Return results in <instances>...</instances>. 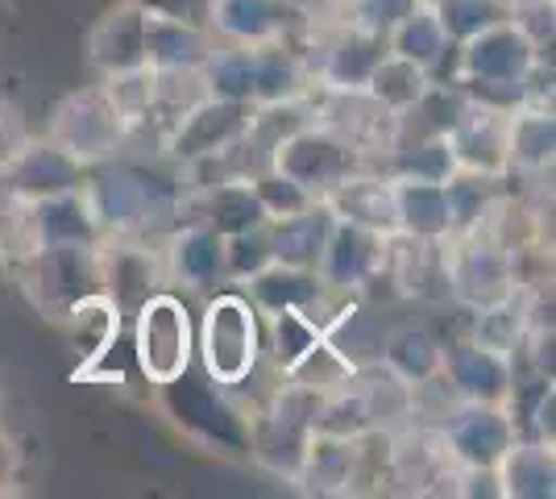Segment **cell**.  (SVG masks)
Masks as SVG:
<instances>
[{
  "mask_svg": "<svg viewBox=\"0 0 556 499\" xmlns=\"http://www.w3.org/2000/svg\"><path fill=\"white\" fill-rule=\"evenodd\" d=\"M270 166L282 175H291L300 188H307L316 200H325L337 184H345L353 171H362L366 154L349 142L345 134H337L325 121H307L291 138H282L270 154Z\"/></svg>",
  "mask_w": 556,
  "mask_h": 499,
  "instance_id": "9",
  "label": "cell"
},
{
  "mask_svg": "<svg viewBox=\"0 0 556 499\" xmlns=\"http://www.w3.org/2000/svg\"><path fill=\"white\" fill-rule=\"evenodd\" d=\"M303 17L287 0H212L208 34L232 47H266V42H295Z\"/></svg>",
  "mask_w": 556,
  "mask_h": 499,
  "instance_id": "17",
  "label": "cell"
},
{
  "mask_svg": "<svg viewBox=\"0 0 556 499\" xmlns=\"http://www.w3.org/2000/svg\"><path fill=\"white\" fill-rule=\"evenodd\" d=\"M134 366L150 387L179 379L187 366H195V316L184 296L159 287L134 312Z\"/></svg>",
  "mask_w": 556,
  "mask_h": 499,
  "instance_id": "7",
  "label": "cell"
},
{
  "mask_svg": "<svg viewBox=\"0 0 556 499\" xmlns=\"http://www.w3.org/2000/svg\"><path fill=\"white\" fill-rule=\"evenodd\" d=\"M141 13L150 17H175V22H191V25H208V9L212 0H134Z\"/></svg>",
  "mask_w": 556,
  "mask_h": 499,
  "instance_id": "46",
  "label": "cell"
},
{
  "mask_svg": "<svg viewBox=\"0 0 556 499\" xmlns=\"http://www.w3.org/2000/svg\"><path fill=\"white\" fill-rule=\"evenodd\" d=\"M540 59H544V50H535L507 17L457 47L453 79L462 84L473 104L510 113L523 104V84Z\"/></svg>",
  "mask_w": 556,
  "mask_h": 499,
  "instance_id": "2",
  "label": "cell"
},
{
  "mask_svg": "<svg viewBox=\"0 0 556 499\" xmlns=\"http://www.w3.org/2000/svg\"><path fill=\"white\" fill-rule=\"evenodd\" d=\"M84 59L96 72V79H113L146 67V13L134 0H116L104 9V17L88 29Z\"/></svg>",
  "mask_w": 556,
  "mask_h": 499,
  "instance_id": "18",
  "label": "cell"
},
{
  "mask_svg": "<svg viewBox=\"0 0 556 499\" xmlns=\"http://www.w3.org/2000/svg\"><path fill=\"white\" fill-rule=\"evenodd\" d=\"M113 100L121 104V113L129 117L134 129H141L150 113H154V72L150 67H141V72H129V75H113V79H100Z\"/></svg>",
  "mask_w": 556,
  "mask_h": 499,
  "instance_id": "42",
  "label": "cell"
},
{
  "mask_svg": "<svg viewBox=\"0 0 556 499\" xmlns=\"http://www.w3.org/2000/svg\"><path fill=\"white\" fill-rule=\"evenodd\" d=\"M457 171H478V175H503L510 179L507 166V113L473 104L462 113V121L444 134Z\"/></svg>",
  "mask_w": 556,
  "mask_h": 499,
  "instance_id": "21",
  "label": "cell"
},
{
  "mask_svg": "<svg viewBox=\"0 0 556 499\" xmlns=\"http://www.w3.org/2000/svg\"><path fill=\"white\" fill-rule=\"evenodd\" d=\"M159 400L170 425L184 428L191 441L208 446L212 453H250V412L232 404L229 391L216 387L204 371L195 375L187 366L179 379L159 387Z\"/></svg>",
  "mask_w": 556,
  "mask_h": 499,
  "instance_id": "6",
  "label": "cell"
},
{
  "mask_svg": "<svg viewBox=\"0 0 556 499\" xmlns=\"http://www.w3.org/2000/svg\"><path fill=\"white\" fill-rule=\"evenodd\" d=\"M96 250H100V291L121 309V316H134L141 300H150L166 284L163 246H150L141 234H104Z\"/></svg>",
  "mask_w": 556,
  "mask_h": 499,
  "instance_id": "13",
  "label": "cell"
},
{
  "mask_svg": "<svg viewBox=\"0 0 556 499\" xmlns=\"http://www.w3.org/2000/svg\"><path fill=\"white\" fill-rule=\"evenodd\" d=\"M387 50H391V54H403V59H412L416 67H424V72L437 79V72L444 67V59L457 50V42L444 34L437 9H432L428 0H419L416 9L387 34Z\"/></svg>",
  "mask_w": 556,
  "mask_h": 499,
  "instance_id": "32",
  "label": "cell"
},
{
  "mask_svg": "<svg viewBox=\"0 0 556 499\" xmlns=\"http://www.w3.org/2000/svg\"><path fill=\"white\" fill-rule=\"evenodd\" d=\"M25 142H29V129H25L22 109L0 96V175L17 163V154L25 150Z\"/></svg>",
  "mask_w": 556,
  "mask_h": 499,
  "instance_id": "45",
  "label": "cell"
},
{
  "mask_svg": "<svg viewBox=\"0 0 556 499\" xmlns=\"http://www.w3.org/2000/svg\"><path fill=\"white\" fill-rule=\"evenodd\" d=\"M216 38L208 25L175 22V17H150L146 13V67L154 72H195Z\"/></svg>",
  "mask_w": 556,
  "mask_h": 499,
  "instance_id": "31",
  "label": "cell"
},
{
  "mask_svg": "<svg viewBox=\"0 0 556 499\" xmlns=\"http://www.w3.org/2000/svg\"><path fill=\"white\" fill-rule=\"evenodd\" d=\"M515 437L523 433L507 404H457L444 412L441 453L457 471H494Z\"/></svg>",
  "mask_w": 556,
  "mask_h": 499,
  "instance_id": "12",
  "label": "cell"
},
{
  "mask_svg": "<svg viewBox=\"0 0 556 499\" xmlns=\"http://www.w3.org/2000/svg\"><path fill=\"white\" fill-rule=\"evenodd\" d=\"M275 262V241H270V225H257V229H245V234H232L225 238V279L229 284H245L254 279L262 266Z\"/></svg>",
  "mask_w": 556,
  "mask_h": 499,
  "instance_id": "41",
  "label": "cell"
},
{
  "mask_svg": "<svg viewBox=\"0 0 556 499\" xmlns=\"http://www.w3.org/2000/svg\"><path fill=\"white\" fill-rule=\"evenodd\" d=\"M320 337H325V325L316 316H307L300 309L270 312L266 316V329H262V354H270L278 375H287Z\"/></svg>",
  "mask_w": 556,
  "mask_h": 499,
  "instance_id": "36",
  "label": "cell"
},
{
  "mask_svg": "<svg viewBox=\"0 0 556 499\" xmlns=\"http://www.w3.org/2000/svg\"><path fill=\"white\" fill-rule=\"evenodd\" d=\"M444 362V341L432 329L424 325H403V329H391L378 346V366L399 379L403 387H424L441 375Z\"/></svg>",
  "mask_w": 556,
  "mask_h": 499,
  "instance_id": "28",
  "label": "cell"
},
{
  "mask_svg": "<svg viewBox=\"0 0 556 499\" xmlns=\"http://www.w3.org/2000/svg\"><path fill=\"white\" fill-rule=\"evenodd\" d=\"M195 362L225 391L250 383L262 362V312L245 291H212L195 325Z\"/></svg>",
  "mask_w": 556,
  "mask_h": 499,
  "instance_id": "3",
  "label": "cell"
},
{
  "mask_svg": "<svg viewBox=\"0 0 556 499\" xmlns=\"http://www.w3.org/2000/svg\"><path fill=\"white\" fill-rule=\"evenodd\" d=\"M163 266L170 284L187 291H216L225 279V238L204 221H179L163 238Z\"/></svg>",
  "mask_w": 556,
  "mask_h": 499,
  "instance_id": "19",
  "label": "cell"
},
{
  "mask_svg": "<svg viewBox=\"0 0 556 499\" xmlns=\"http://www.w3.org/2000/svg\"><path fill=\"white\" fill-rule=\"evenodd\" d=\"M532 437L535 441H544V446H556V387L553 379L540 383V391H535V404H532Z\"/></svg>",
  "mask_w": 556,
  "mask_h": 499,
  "instance_id": "47",
  "label": "cell"
},
{
  "mask_svg": "<svg viewBox=\"0 0 556 499\" xmlns=\"http://www.w3.org/2000/svg\"><path fill=\"white\" fill-rule=\"evenodd\" d=\"M17 478H22V450H17V441L0 428V496L17 491Z\"/></svg>",
  "mask_w": 556,
  "mask_h": 499,
  "instance_id": "48",
  "label": "cell"
},
{
  "mask_svg": "<svg viewBox=\"0 0 556 499\" xmlns=\"http://www.w3.org/2000/svg\"><path fill=\"white\" fill-rule=\"evenodd\" d=\"M332 221H337V216H332V209H328L325 200L307 204L303 213L287 216V221H275V225H270L275 259L291 262V266H307V271H316V262H320V250H325Z\"/></svg>",
  "mask_w": 556,
  "mask_h": 499,
  "instance_id": "33",
  "label": "cell"
},
{
  "mask_svg": "<svg viewBox=\"0 0 556 499\" xmlns=\"http://www.w3.org/2000/svg\"><path fill=\"white\" fill-rule=\"evenodd\" d=\"M88 179V166L75 163L63 146L50 138H29L17 163L0 175L4 191H13L17 200H47V196H63V191H79Z\"/></svg>",
  "mask_w": 556,
  "mask_h": 499,
  "instance_id": "20",
  "label": "cell"
},
{
  "mask_svg": "<svg viewBox=\"0 0 556 499\" xmlns=\"http://www.w3.org/2000/svg\"><path fill=\"white\" fill-rule=\"evenodd\" d=\"M382 59H387V38H382V34L337 17V22L320 34L316 54H307V67H312L316 92L353 96V92H366L374 67H378Z\"/></svg>",
  "mask_w": 556,
  "mask_h": 499,
  "instance_id": "11",
  "label": "cell"
},
{
  "mask_svg": "<svg viewBox=\"0 0 556 499\" xmlns=\"http://www.w3.org/2000/svg\"><path fill=\"white\" fill-rule=\"evenodd\" d=\"M84 196L92 204L96 221L104 234H141L150 238L159 225L179 221V196H184V175L175 171H154L146 163H125L121 154L100 166H88Z\"/></svg>",
  "mask_w": 556,
  "mask_h": 499,
  "instance_id": "1",
  "label": "cell"
},
{
  "mask_svg": "<svg viewBox=\"0 0 556 499\" xmlns=\"http://www.w3.org/2000/svg\"><path fill=\"white\" fill-rule=\"evenodd\" d=\"M241 287H245V300H250L262 316L282 312V309H300V312H307V316H316L320 325L349 300L341 291H332L316 271L291 266V262H278V259L270 262V266H262L254 279H245Z\"/></svg>",
  "mask_w": 556,
  "mask_h": 499,
  "instance_id": "16",
  "label": "cell"
},
{
  "mask_svg": "<svg viewBox=\"0 0 556 499\" xmlns=\"http://www.w3.org/2000/svg\"><path fill=\"white\" fill-rule=\"evenodd\" d=\"M432 9H437V17H441L444 34H448L457 47L469 42L473 34H482V29L510 17V4H503V0H432Z\"/></svg>",
  "mask_w": 556,
  "mask_h": 499,
  "instance_id": "39",
  "label": "cell"
},
{
  "mask_svg": "<svg viewBox=\"0 0 556 499\" xmlns=\"http://www.w3.org/2000/svg\"><path fill=\"white\" fill-rule=\"evenodd\" d=\"M428 84H432V75L424 72V67H416L412 59H403V54H391V50H387V59L374 67L370 84H366V96H370L382 113L407 117V113L419 104V96L428 92Z\"/></svg>",
  "mask_w": 556,
  "mask_h": 499,
  "instance_id": "34",
  "label": "cell"
},
{
  "mask_svg": "<svg viewBox=\"0 0 556 499\" xmlns=\"http://www.w3.org/2000/svg\"><path fill=\"white\" fill-rule=\"evenodd\" d=\"M416 4L419 0H341V13H337V17H345V22L362 25V29H374V34L387 38Z\"/></svg>",
  "mask_w": 556,
  "mask_h": 499,
  "instance_id": "43",
  "label": "cell"
},
{
  "mask_svg": "<svg viewBox=\"0 0 556 499\" xmlns=\"http://www.w3.org/2000/svg\"><path fill=\"white\" fill-rule=\"evenodd\" d=\"M250 184L257 191V204H262V213L266 221L275 225V221H287V216L303 213L307 204H316V196L307 188H300L291 175H282L278 166H262L257 175H250Z\"/></svg>",
  "mask_w": 556,
  "mask_h": 499,
  "instance_id": "40",
  "label": "cell"
},
{
  "mask_svg": "<svg viewBox=\"0 0 556 499\" xmlns=\"http://www.w3.org/2000/svg\"><path fill=\"white\" fill-rule=\"evenodd\" d=\"M387 254H391V234L337 216L316 262V275L341 296H362L366 287L387 279Z\"/></svg>",
  "mask_w": 556,
  "mask_h": 499,
  "instance_id": "14",
  "label": "cell"
},
{
  "mask_svg": "<svg viewBox=\"0 0 556 499\" xmlns=\"http://www.w3.org/2000/svg\"><path fill=\"white\" fill-rule=\"evenodd\" d=\"M510 22H515V29H519L535 50H553V34H556L553 0H515V4H510Z\"/></svg>",
  "mask_w": 556,
  "mask_h": 499,
  "instance_id": "44",
  "label": "cell"
},
{
  "mask_svg": "<svg viewBox=\"0 0 556 499\" xmlns=\"http://www.w3.org/2000/svg\"><path fill=\"white\" fill-rule=\"evenodd\" d=\"M282 379L303 387V391H312V396H328V391H337V387H345V383L357 379V366H353L328 337H320Z\"/></svg>",
  "mask_w": 556,
  "mask_h": 499,
  "instance_id": "38",
  "label": "cell"
},
{
  "mask_svg": "<svg viewBox=\"0 0 556 499\" xmlns=\"http://www.w3.org/2000/svg\"><path fill=\"white\" fill-rule=\"evenodd\" d=\"M391 196H394V234H407V238H424V241H444L453 234L444 184L391 175Z\"/></svg>",
  "mask_w": 556,
  "mask_h": 499,
  "instance_id": "25",
  "label": "cell"
},
{
  "mask_svg": "<svg viewBox=\"0 0 556 499\" xmlns=\"http://www.w3.org/2000/svg\"><path fill=\"white\" fill-rule=\"evenodd\" d=\"M134 125L121 113V104L113 100V92L104 84H88V88H75L67 92L54 113H50L47 138L54 146H63L75 163L100 166L125 154L134 142Z\"/></svg>",
  "mask_w": 556,
  "mask_h": 499,
  "instance_id": "5",
  "label": "cell"
},
{
  "mask_svg": "<svg viewBox=\"0 0 556 499\" xmlns=\"http://www.w3.org/2000/svg\"><path fill=\"white\" fill-rule=\"evenodd\" d=\"M362 478H366V450H362V441H341V437L312 433V441L303 450L300 475H295V483H303V491L349 496V491H357Z\"/></svg>",
  "mask_w": 556,
  "mask_h": 499,
  "instance_id": "23",
  "label": "cell"
},
{
  "mask_svg": "<svg viewBox=\"0 0 556 499\" xmlns=\"http://www.w3.org/2000/svg\"><path fill=\"white\" fill-rule=\"evenodd\" d=\"M29 238H34V250H42V246H96L104 238V229H100L92 204L79 188L63 191V196H47V200H29Z\"/></svg>",
  "mask_w": 556,
  "mask_h": 499,
  "instance_id": "24",
  "label": "cell"
},
{
  "mask_svg": "<svg viewBox=\"0 0 556 499\" xmlns=\"http://www.w3.org/2000/svg\"><path fill=\"white\" fill-rule=\"evenodd\" d=\"M498 496L503 499H553L556 496V450L535 437H515L498 466Z\"/></svg>",
  "mask_w": 556,
  "mask_h": 499,
  "instance_id": "29",
  "label": "cell"
},
{
  "mask_svg": "<svg viewBox=\"0 0 556 499\" xmlns=\"http://www.w3.org/2000/svg\"><path fill=\"white\" fill-rule=\"evenodd\" d=\"M303 22H316V17H337L341 13V0H287Z\"/></svg>",
  "mask_w": 556,
  "mask_h": 499,
  "instance_id": "49",
  "label": "cell"
},
{
  "mask_svg": "<svg viewBox=\"0 0 556 499\" xmlns=\"http://www.w3.org/2000/svg\"><path fill=\"white\" fill-rule=\"evenodd\" d=\"M325 204L341 221L366 225V229H378V234H394V196L387 171H370V166L353 171L345 184H337L328 191Z\"/></svg>",
  "mask_w": 556,
  "mask_h": 499,
  "instance_id": "27",
  "label": "cell"
},
{
  "mask_svg": "<svg viewBox=\"0 0 556 499\" xmlns=\"http://www.w3.org/2000/svg\"><path fill=\"white\" fill-rule=\"evenodd\" d=\"M441 379L457 404H507L519 383V366H515V354L465 337V341L444 346Z\"/></svg>",
  "mask_w": 556,
  "mask_h": 499,
  "instance_id": "15",
  "label": "cell"
},
{
  "mask_svg": "<svg viewBox=\"0 0 556 499\" xmlns=\"http://www.w3.org/2000/svg\"><path fill=\"white\" fill-rule=\"evenodd\" d=\"M25 300L42 321H63L71 304L100 291V250L96 246H42L9 266Z\"/></svg>",
  "mask_w": 556,
  "mask_h": 499,
  "instance_id": "8",
  "label": "cell"
},
{
  "mask_svg": "<svg viewBox=\"0 0 556 499\" xmlns=\"http://www.w3.org/2000/svg\"><path fill=\"white\" fill-rule=\"evenodd\" d=\"M556 159L553 104H519L507 113V166L510 175H548Z\"/></svg>",
  "mask_w": 556,
  "mask_h": 499,
  "instance_id": "26",
  "label": "cell"
},
{
  "mask_svg": "<svg viewBox=\"0 0 556 499\" xmlns=\"http://www.w3.org/2000/svg\"><path fill=\"white\" fill-rule=\"evenodd\" d=\"M250 121H254V104L241 100H220V96H204L187 109L184 117H175L163 134V154L175 166H191L229 154L232 146L250 138Z\"/></svg>",
  "mask_w": 556,
  "mask_h": 499,
  "instance_id": "10",
  "label": "cell"
},
{
  "mask_svg": "<svg viewBox=\"0 0 556 499\" xmlns=\"http://www.w3.org/2000/svg\"><path fill=\"white\" fill-rule=\"evenodd\" d=\"M382 171L387 175H407V179H437L444 184L457 163H453V150L444 134H394V146L382 154Z\"/></svg>",
  "mask_w": 556,
  "mask_h": 499,
  "instance_id": "35",
  "label": "cell"
},
{
  "mask_svg": "<svg viewBox=\"0 0 556 499\" xmlns=\"http://www.w3.org/2000/svg\"><path fill=\"white\" fill-rule=\"evenodd\" d=\"M59 325L67 333V346L71 354H75V379H84L100 358H109L121 346L125 316H121V309H116L104 291H92L79 304H71Z\"/></svg>",
  "mask_w": 556,
  "mask_h": 499,
  "instance_id": "22",
  "label": "cell"
},
{
  "mask_svg": "<svg viewBox=\"0 0 556 499\" xmlns=\"http://www.w3.org/2000/svg\"><path fill=\"white\" fill-rule=\"evenodd\" d=\"M441 259L444 296L457 300L469 312L490 309V304L507 300V296H515L523 287V279H519V254L498 234H490V229L444 238Z\"/></svg>",
  "mask_w": 556,
  "mask_h": 499,
  "instance_id": "4",
  "label": "cell"
},
{
  "mask_svg": "<svg viewBox=\"0 0 556 499\" xmlns=\"http://www.w3.org/2000/svg\"><path fill=\"white\" fill-rule=\"evenodd\" d=\"M448 191V221L453 234H473L486 229L490 221L507 213V179L503 175H478V171H453L444 179ZM448 234V238H453Z\"/></svg>",
  "mask_w": 556,
  "mask_h": 499,
  "instance_id": "30",
  "label": "cell"
},
{
  "mask_svg": "<svg viewBox=\"0 0 556 499\" xmlns=\"http://www.w3.org/2000/svg\"><path fill=\"white\" fill-rule=\"evenodd\" d=\"M428 4H432V0H428Z\"/></svg>",
  "mask_w": 556,
  "mask_h": 499,
  "instance_id": "50",
  "label": "cell"
},
{
  "mask_svg": "<svg viewBox=\"0 0 556 499\" xmlns=\"http://www.w3.org/2000/svg\"><path fill=\"white\" fill-rule=\"evenodd\" d=\"M312 433L320 437H341V441H362L374 433V416H370V400L362 391V383L353 379L337 391L320 396L316 404V416H312Z\"/></svg>",
  "mask_w": 556,
  "mask_h": 499,
  "instance_id": "37",
  "label": "cell"
}]
</instances>
